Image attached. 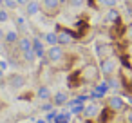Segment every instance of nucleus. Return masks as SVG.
I'll return each mask as SVG.
<instances>
[{
    "label": "nucleus",
    "mask_w": 132,
    "mask_h": 123,
    "mask_svg": "<svg viewBox=\"0 0 132 123\" xmlns=\"http://www.w3.org/2000/svg\"><path fill=\"white\" fill-rule=\"evenodd\" d=\"M45 60H47L49 65L62 69V67L67 65V62H69V54L65 53L63 45H49V49H47V53H45Z\"/></svg>",
    "instance_id": "obj_1"
},
{
    "label": "nucleus",
    "mask_w": 132,
    "mask_h": 123,
    "mask_svg": "<svg viewBox=\"0 0 132 123\" xmlns=\"http://www.w3.org/2000/svg\"><path fill=\"white\" fill-rule=\"evenodd\" d=\"M121 69V62L116 54H110V56H105L100 60V71H101V76L103 78H112L119 72Z\"/></svg>",
    "instance_id": "obj_2"
},
{
    "label": "nucleus",
    "mask_w": 132,
    "mask_h": 123,
    "mask_svg": "<svg viewBox=\"0 0 132 123\" xmlns=\"http://www.w3.org/2000/svg\"><path fill=\"white\" fill-rule=\"evenodd\" d=\"M80 71V78L83 83H89V85H96L100 81V76H101V71H100V65H96L94 62H87Z\"/></svg>",
    "instance_id": "obj_3"
},
{
    "label": "nucleus",
    "mask_w": 132,
    "mask_h": 123,
    "mask_svg": "<svg viewBox=\"0 0 132 123\" xmlns=\"http://www.w3.org/2000/svg\"><path fill=\"white\" fill-rule=\"evenodd\" d=\"M103 103H105V107H107L109 110H112L114 114H118V112H123V110L127 109V103H125V100H123L121 96H118V94L105 96V98H103Z\"/></svg>",
    "instance_id": "obj_4"
},
{
    "label": "nucleus",
    "mask_w": 132,
    "mask_h": 123,
    "mask_svg": "<svg viewBox=\"0 0 132 123\" xmlns=\"http://www.w3.org/2000/svg\"><path fill=\"white\" fill-rule=\"evenodd\" d=\"M62 0H42V13L47 18H53L56 15H60L62 11Z\"/></svg>",
    "instance_id": "obj_5"
},
{
    "label": "nucleus",
    "mask_w": 132,
    "mask_h": 123,
    "mask_svg": "<svg viewBox=\"0 0 132 123\" xmlns=\"http://www.w3.org/2000/svg\"><path fill=\"white\" fill-rule=\"evenodd\" d=\"M54 31L58 35V45H71L72 42L78 40V35H72L71 31H67L63 27H56Z\"/></svg>",
    "instance_id": "obj_6"
},
{
    "label": "nucleus",
    "mask_w": 132,
    "mask_h": 123,
    "mask_svg": "<svg viewBox=\"0 0 132 123\" xmlns=\"http://www.w3.org/2000/svg\"><path fill=\"white\" fill-rule=\"evenodd\" d=\"M26 76L24 74H20V72H13L11 76H7V85L13 89V91H18V89H22L24 85H26Z\"/></svg>",
    "instance_id": "obj_7"
},
{
    "label": "nucleus",
    "mask_w": 132,
    "mask_h": 123,
    "mask_svg": "<svg viewBox=\"0 0 132 123\" xmlns=\"http://www.w3.org/2000/svg\"><path fill=\"white\" fill-rule=\"evenodd\" d=\"M100 112H101V109H100V105L96 103V101H90V103H87L85 107H83V118L85 119H94V118H98L100 116Z\"/></svg>",
    "instance_id": "obj_8"
},
{
    "label": "nucleus",
    "mask_w": 132,
    "mask_h": 123,
    "mask_svg": "<svg viewBox=\"0 0 132 123\" xmlns=\"http://www.w3.org/2000/svg\"><path fill=\"white\" fill-rule=\"evenodd\" d=\"M96 54H98L100 58H105V56L114 54V45H112V42H98V45H96Z\"/></svg>",
    "instance_id": "obj_9"
},
{
    "label": "nucleus",
    "mask_w": 132,
    "mask_h": 123,
    "mask_svg": "<svg viewBox=\"0 0 132 123\" xmlns=\"http://www.w3.org/2000/svg\"><path fill=\"white\" fill-rule=\"evenodd\" d=\"M119 20H121V13H119L118 7H110V9H107V13H105V17H103V22H105V24L114 26V24L119 22Z\"/></svg>",
    "instance_id": "obj_10"
},
{
    "label": "nucleus",
    "mask_w": 132,
    "mask_h": 123,
    "mask_svg": "<svg viewBox=\"0 0 132 123\" xmlns=\"http://www.w3.org/2000/svg\"><path fill=\"white\" fill-rule=\"evenodd\" d=\"M42 11V4L38 2V0H29V4L26 6V17L27 18H31V17H36L38 13Z\"/></svg>",
    "instance_id": "obj_11"
},
{
    "label": "nucleus",
    "mask_w": 132,
    "mask_h": 123,
    "mask_svg": "<svg viewBox=\"0 0 132 123\" xmlns=\"http://www.w3.org/2000/svg\"><path fill=\"white\" fill-rule=\"evenodd\" d=\"M119 0H89V4L94 7V9H100V7H105V9H110V7H116Z\"/></svg>",
    "instance_id": "obj_12"
},
{
    "label": "nucleus",
    "mask_w": 132,
    "mask_h": 123,
    "mask_svg": "<svg viewBox=\"0 0 132 123\" xmlns=\"http://www.w3.org/2000/svg\"><path fill=\"white\" fill-rule=\"evenodd\" d=\"M16 47L20 49V53H22V54H26V53L33 51V38H29V36H20V40H18Z\"/></svg>",
    "instance_id": "obj_13"
},
{
    "label": "nucleus",
    "mask_w": 132,
    "mask_h": 123,
    "mask_svg": "<svg viewBox=\"0 0 132 123\" xmlns=\"http://www.w3.org/2000/svg\"><path fill=\"white\" fill-rule=\"evenodd\" d=\"M51 101H53L54 107H63V105H67V101H69V94L63 92V91H58L56 94H53Z\"/></svg>",
    "instance_id": "obj_14"
},
{
    "label": "nucleus",
    "mask_w": 132,
    "mask_h": 123,
    "mask_svg": "<svg viewBox=\"0 0 132 123\" xmlns=\"http://www.w3.org/2000/svg\"><path fill=\"white\" fill-rule=\"evenodd\" d=\"M20 40V33L18 31H6V36H4V44L6 45H16Z\"/></svg>",
    "instance_id": "obj_15"
},
{
    "label": "nucleus",
    "mask_w": 132,
    "mask_h": 123,
    "mask_svg": "<svg viewBox=\"0 0 132 123\" xmlns=\"http://www.w3.org/2000/svg\"><path fill=\"white\" fill-rule=\"evenodd\" d=\"M33 51L36 53V58H45L47 49L44 47V44H42L40 38H33Z\"/></svg>",
    "instance_id": "obj_16"
},
{
    "label": "nucleus",
    "mask_w": 132,
    "mask_h": 123,
    "mask_svg": "<svg viewBox=\"0 0 132 123\" xmlns=\"http://www.w3.org/2000/svg\"><path fill=\"white\" fill-rule=\"evenodd\" d=\"M36 98L42 100V101H49V100L53 98V92H51V89H49L47 85H40L38 91H36Z\"/></svg>",
    "instance_id": "obj_17"
},
{
    "label": "nucleus",
    "mask_w": 132,
    "mask_h": 123,
    "mask_svg": "<svg viewBox=\"0 0 132 123\" xmlns=\"http://www.w3.org/2000/svg\"><path fill=\"white\" fill-rule=\"evenodd\" d=\"M44 40H45L49 45H58V35H56V31L45 33V35H44Z\"/></svg>",
    "instance_id": "obj_18"
},
{
    "label": "nucleus",
    "mask_w": 132,
    "mask_h": 123,
    "mask_svg": "<svg viewBox=\"0 0 132 123\" xmlns=\"http://www.w3.org/2000/svg\"><path fill=\"white\" fill-rule=\"evenodd\" d=\"M53 109H54V105H53V101H51V100H49V101H42V103H40V110H42V112H51Z\"/></svg>",
    "instance_id": "obj_19"
},
{
    "label": "nucleus",
    "mask_w": 132,
    "mask_h": 123,
    "mask_svg": "<svg viewBox=\"0 0 132 123\" xmlns=\"http://www.w3.org/2000/svg\"><path fill=\"white\" fill-rule=\"evenodd\" d=\"M123 119H125V123H132V107H127L123 110Z\"/></svg>",
    "instance_id": "obj_20"
},
{
    "label": "nucleus",
    "mask_w": 132,
    "mask_h": 123,
    "mask_svg": "<svg viewBox=\"0 0 132 123\" xmlns=\"http://www.w3.org/2000/svg\"><path fill=\"white\" fill-rule=\"evenodd\" d=\"M9 9H0V24H4V22H9Z\"/></svg>",
    "instance_id": "obj_21"
},
{
    "label": "nucleus",
    "mask_w": 132,
    "mask_h": 123,
    "mask_svg": "<svg viewBox=\"0 0 132 123\" xmlns=\"http://www.w3.org/2000/svg\"><path fill=\"white\" fill-rule=\"evenodd\" d=\"M83 103H78V105H71V114H81L83 112Z\"/></svg>",
    "instance_id": "obj_22"
},
{
    "label": "nucleus",
    "mask_w": 132,
    "mask_h": 123,
    "mask_svg": "<svg viewBox=\"0 0 132 123\" xmlns=\"http://www.w3.org/2000/svg\"><path fill=\"white\" fill-rule=\"evenodd\" d=\"M2 2L6 4V7H7V9H15V7L18 6V2H16V0H2Z\"/></svg>",
    "instance_id": "obj_23"
},
{
    "label": "nucleus",
    "mask_w": 132,
    "mask_h": 123,
    "mask_svg": "<svg viewBox=\"0 0 132 123\" xmlns=\"http://www.w3.org/2000/svg\"><path fill=\"white\" fill-rule=\"evenodd\" d=\"M85 4V0H69V6L71 7H81Z\"/></svg>",
    "instance_id": "obj_24"
},
{
    "label": "nucleus",
    "mask_w": 132,
    "mask_h": 123,
    "mask_svg": "<svg viewBox=\"0 0 132 123\" xmlns=\"http://www.w3.org/2000/svg\"><path fill=\"white\" fill-rule=\"evenodd\" d=\"M6 69H7V63L4 60H0V71H6Z\"/></svg>",
    "instance_id": "obj_25"
},
{
    "label": "nucleus",
    "mask_w": 132,
    "mask_h": 123,
    "mask_svg": "<svg viewBox=\"0 0 132 123\" xmlns=\"http://www.w3.org/2000/svg\"><path fill=\"white\" fill-rule=\"evenodd\" d=\"M16 2H18V6H24V7H26V6L29 4V0H16Z\"/></svg>",
    "instance_id": "obj_26"
},
{
    "label": "nucleus",
    "mask_w": 132,
    "mask_h": 123,
    "mask_svg": "<svg viewBox=\"0 0 132 123\" xmlns=\"http://www.w3.org/2000/svg\"><path fill=\"white\" fill-rule=\"evenodd\" d=\"M127 35H128V40H132V26L127 27Z\"/></svg>",
    "instance_id": "obj_27"
},
{
    "label": "nucleus",
    "mask_w": 132,
    "mask_h": 123,
    "mask_svg": "<svg viewBox=\"0 0 132 123\" xmlns=\"http://www.w3.org/2000/svg\"><path fill=\"white\" fill-rule=\"evenodd\" d=\"M4 36H6V31L0 27V42H4Z\"/></svg>",
    "instance_id": "obj_28"
},
{
    "label": "nucleus",
    "mask_w": 132,
    "mask_h": 123,
    "mask_svg": "<svg viewBox=\"0 0 132 123\" xmlns=\"http://www.w3.org/2000/svg\"><path fill=\"white\" fill-rule=\"evenodd\" d=\"M35 123H47V119H44V118H40V119H36Z\"/></svg>",
    "instance_id": "obj_29"
},
{
    "label": "nucleus",
    "mask_w": 132,
    "mask_h": 123,
    "mask_svg": "<svg viewBox=\"0 0 132 123\" xmlns=\"http://www.w3.org/2000/svg\"><path fill=\"white\" fill-rule=\"evenodd\" d=\"M125 2H127L128 6H132V0H125Z\"/></svg>",
    "instance_id": "obj_30"
}]
</instances>
